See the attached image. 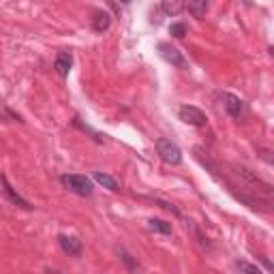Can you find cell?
<instances>
[{
    "label": "cell",
    "mask_w": 274,
    "mask_h": 274,
    "mask_svg": "<svg viewBox=\"0 0 274 274\" xmlns=\"http://www.w3.org/2000/svg\"><path fill=\"white\" fill-rule=\"evenodd\" d=\"M231 172L229 176L233 180H229V189L242 204H246L251 210L257 212H272V184L261 180L259 176H255L251 169H246L242 165L229 163L227 165Z\"/></svg>",
    "instance_id": "6da1fadb"
},
{
    "label": "cell",
    "mask_w": 274,
    "mask_h": 274,
    "mask_svg": "<svg viewBox=\"0 0 274 274\" xmlns=\"http://www.w3.org/2000/svg\"><path fill=\"white\" fill-rule=\"evenodd\" d=\"M60 182H62V187L67 189V191L75 193V195H79V197H88V195H92V191H94V184H92V180L88 178V176L62 174L60 176Z\"/></svg>",
    "instance_id": "7a4b0ae2"
},
{
    "label": "cell",
    "mask_w": 274,
    "mask_h": 274,
    "mask_svg": "<svg viewBox=\"0 0 274 274\" xmlns=\"http://www.w3.org/2000/svg\"><path fill=\"white\" fill-rule=\"evenodd\" d=\"M157 155L161 157V161L167 165H180L182 163V152L176 146L172 140L167 137H159L157 140Z\"/></svg>",
    "instance_id": "3957f363"
},
{
    "label": "cell",
    "mask_w": 274,
    "mask_h": 274,
    "mask_svg": "<svg viewBox=\"0 0 274 274\" xmlns=\"http://www.w3.org/2000/svg\"><path fill=\"white\" fill-rule=\"evenodd\" d=\"M219 99L223 103V107L225 111L233 118V120H242L244 114H246V109H244V101L240 99V96L236 94H231V92H219Z\"/></svg>",
    "instance_id": "277c9868"
},
{
    "label": "cell",
    "mask_w": 274,
    "mask_h": 274,
    "mask_svg": "<svg viewBox=\"0 0 274 274\" xmlns=\"http://www.w3.org/2000/svg\"><path fill=\"white\" fill-rule=\"evenodd\" d=\"M159 54L161 58H163L165 62H169L172 67H178V69H189V62L187 58L182 56V52L178 50V47H174L172 43H159Z\"/></svg>",
    "instance_id": "5b68a950"
},
{
    "label": "cell",
    "mask_w": 274,
    "mask_h": 274,
    "mask_svg": "<svg viewBox=\"0 0 274 274\" xmlns=\"http://www.w3.org/2000/svg\"><path fill=\"white\" fill-rule=\"evenodd\" d=\"M0 187H3V189H0V191H3V195H5L7 199H9L13 206L22 208V210H32V208H35V206L30 204V201H26V199H24V197L20 195L18 191H15V189L11 187L9 180H7V176H0Z\"/></svg>",
    "instance_id": "8992f818"
},
{
    "label": "cell",
    "mask_w": 274,
    "mask_h": 274,
    "mask_svg": "<svg viewBox=\"0 0 274 274\" xmlns=\"http://www.w3.org/2000/svg\"><path fill=\"white\" fill-rule=\"evenodd\" d=\"M178 116H180L182 122H187L191 126H204L206 120H208L204 111H201L199 107H195V105H182L180 111H178Z\"/></svg>",
    "instance_id": "52a82bcc"
},
{
    "label": "cell",
    "mask_w": 274,
    "mask_h": 274,
    "mask_svg": "<svg viewBox=\"0 0 274 274\" xmlns=\"http://www.w3.org/2000/svg\"><path fill=\"white\" fill-rule=\"evenodd\" d=\"M58 244H60V248L67 255H71V257H82V253H84V244H82V240L79 238H75V236H58Z\"/></svg>",
    "instance_id": "ba28073f"
},
{
    "label": "cell",
    "mask_w": 274,
    "mask_h": 274,
    "mask_svg": "<svg viewBox=\"0 0 274 274\" xmlns=\"http://www.w3.org/2000/svg\"><path fill=\"white\" fill-rule=\"evenodd\" d=\"M109 26H111V15L103 9H96L92 13V30L96 35H103L105 30H109Z\"/></svg>",
    "instance_id": "9c48e42d"
},
{
    "label": "cell",
    "mask_w": 274,
    "mask_h": 274,
    "mask_svg": "<svg viewBox=\"0 0 274 274\" xmlns=\"http://www.w3.org/2000/svg\"><path fill=\"white\" fill-rule=\"evenodd\" d=\"M71 67H73V56H71V52L62 50L58 56H56V62H54L56 73H58L60 77H67L69 71H71Z\"/></svg>",
    "instance_id": "30bf717a"
},
{
    "label": "cell",
    "mask_w": 274,
    "mask_h": 274,
    "mask_svg": "<svg viewBox=\"0 0 274 274\" xmlns=\"http://www.w3.org/2000/svg\"><path fill=\"white\" fill-rule=\"evenodd\" d=\"M184 9L195 15L197 20H204L206 13H208V3L206 0H189V3L184 5Z\"/></svg>",
    "instance_id": "8fae6325"
},
{
    "label": "cell",
    "mask_w": 274,
    "mask_h": 274,
    "mask_svg": "<svg viewBox=\"0 0 274 274\" xmlns=\"http://www.w3.org/2000/svg\"><path fill=\"white\" fill-rule=\"evenodd\" d=\"M94 180L101 184V187H105L107 191H120V182L114 178V176H109L105 172H94Z\"/></svg>",
    "instance_id": "7c38bea8"
},
{
    "label": "cell",
    "mask_w": 274,
    "mask_h": 274,
    "mask_svg": "<svg viewBox=\"0 0 274 274\" xmlns=\"http://www.w3.org/2000/svg\"><path fill=\"white\" fill-rule=\"evenodd\" d=\"M148 227L152 231H157V233H163V236H172V231H174L172 223H167L163 219H150L148 221Z\"/></svg>",
    "instance_id": "4fadbf2b"
},
{
    "label": "cell",
    "mask_w": 274,
    "mask_h": 274,
    "mask_svg": "<svg viewBox=\"0 0 274 274\" xmlns=\"http://www.w3.org/2000/svg\"><path fill=\"white\" fill-rule=\"evenodd\" d=\"M182 3H178V0H172V3H169V0H167V3H163V5H161V9H163L167 15H178L180 11H182Z\"/></svg>",
    "instance_id": "5bb4252c"
},
{
    "label": "cell",
    "mask_w": 274,
    "mask_h": 274,
    "mask_svg": "<svg viewBox=\"0 0 274 274\" xmlns=\"http://www.w3.org/2000/svg\"><path fill=\"white\" fill-rule=\"evenodd\" d=\"M169 35L176 37V39H182L184 35H187V24H182V22H176L169 26Z\"/></svg>",
    "instance_id": "9a60e30c"
},
{
    "label": "cell",
    "mask_w": 274,
    "mask_h": 274,
    "mask_svg": "<svg viewBox=\"0 0 274 274\" xmlns=\"http://www.w3.org/2000/svg\"><path fill=\"white\" fill-rule=\"evenodd\" d=\"M238 268H240V274H261V270L257 265L248 263V261H238Z\"/></svg>",
    "instance_id": "2e32d148"
},
{
    "label": "cell",
    "mask_w": 274,
    "mask_h": 274,
    "mask_svg": "<svg viewBox=\"0 0 274 274\" xmlns=\"http://www.w3.org/2000/svg\"><path fill=\"white\" fill-rule=\"evenodd\" d=\"M118 253L122 255V261L128 265V270H131V272H135V270H137V261L133 259V255H131V253H126L124 248H118Z\"/></svg>",
    "instance_id": "e0dca14e"
},
{
    "label": "cell",
    "mask_w": 274,
    "mask_h": 274,
    "mask_svg": "<svg viewBox=\"0 0 274 274\" xmlns=\"http://www.w3.org/2000/svg\"><path fill=\"white\" fill-rule=\"evenodd\" d=\"M270 155H272L270 150H261V159L265 161V163H272V157H270Z\"/></svg>",
    "instance_id": "ac0fdd59"
}]
</instances>
